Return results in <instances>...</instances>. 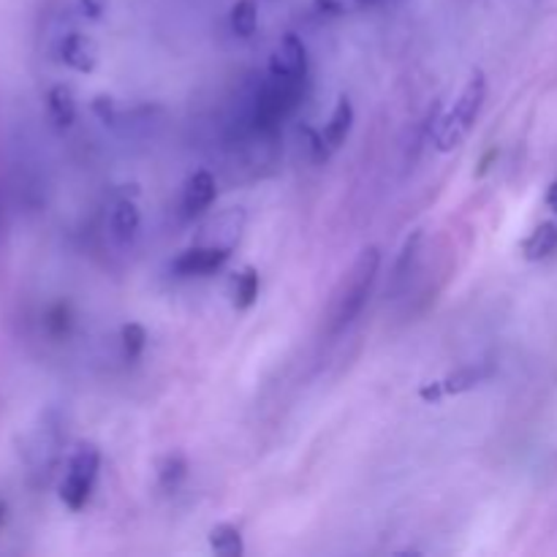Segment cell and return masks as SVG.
<instances>
[{
  "mask_svg": "<svg viewBox=\"0 0 557 557\" xmlns=\"http://www.w3.org/2000/svg\"><path fill=\"white\" fill-rule=\"evenodd\" d=\"M109 226H112V234L117 243L131 245L139 234L141 226V215H139V207H136L134 199L123 196L112 205V215H109Z\"/></svg>",
  "mask_w": 557,
  "mask_h": 557,
  "instance_id": "11",
  "label": "cell"
},
{
  "mask_svg": "<svg viewBox=\"0 0 557 557\" xmlns=\"http://www.w3.org/2000/svg\"><path fill=\"white\" fill-rule=\"evenodd\" d=\"M120 346H123V357L128 359V362H136V359H139L147 348L145 326L136 324V321L125 324L123 330H120Z\"/></svg>",
  "mask_w": 557,
  "mask_h": 557,
  "instance_id": "18",
  "label": "cell"
},
{
  "mask_svg": "<svg viewBox=\"0 0 557 557\" xmlns=\"http://www.w3.org/2000/svg\"><path fill=\"white\" fill-rule=\"evenodd\" d=\"M74 3L76 11H79L82 16H87V20H101L109 9V0H74Z\"/></svg>",
  "mask_w": 557,
  "mask_h": 557,
  "instance_id": "23",
  "label": "cell"
},
{
  "mask_svg": "<svg viewBox=\"0 0 557 557\" xmlns=\"http://www.w3.org/2000/svg\"><path fill=\"white\" fill-rule=\"evenodd\" d=\"M210 547L212 553L221 557H239L245 553L243 533L232 522H221V525H215L210 531Z\"/></svg>",
  "mask_w": 557,
  "mask_h": 557,
  "instance_id": "15",
  "label": "cell"
},
{
  "mask_svg": "<svg viewBox=\"0 0 557 557\" xmlns=\"http://www.w3.org/2000/svg\"><path fill=\"white\" fill-rule=\"evenodd\" d=\"M305 98V82L297 79H277L270 76L264 85L259 87L250 107V123L253 131L261 136H272L286 117L297 112V107Z\"/></svg>",
  "mask_w": 557,
  "mask_h": 557,
  "instance_id": "3",
  "label": "cell"
},
{
  "mask_svg": "<svg viewBox=\"0 0 557 557\" xmlns=\"http://www.w3.org/2000/svg\"><path fill=\"white\" fill-rule=\"evenodd\" d=\"M98 471H101V451L92 444H79L65 462L60 479V500L69 511H82L96 490Z\"/></svg>",
  "mask_w": 557,
  "mask_h": 557,
  "instance_id": "4",
  "label": "cell"
},
{
  "mask_svg": "<svg viewBox=\"0 0 557 557\" xmlns=\"http://www.w3.org/2000/svg\"><path fill=\"white\" fill-rule=\"evenodd\" d=\"M215 199H218L215 177H212L207 169L194 172L183 188V201H180V205H183V215L185 218L201 215V212H207L212 205H215Z\"/></svg>",
  "mask_w": 557,
  "mask_h": 557,
  "instance_id": "9",
  "label": "cell"
},
{
  "mask_svg": "<svg viewBox=\"0 0 557 557\" xmlns=\"http://www.w3.org/2000/svg\"><path fill=\"white\" fill-rule=\"evenodd\" d=\"M484 98H487V79H484L482 71H473V76L468 79V85L462 87L460 98L455 101V107L438 120V128H435V147L441 152H451L466 141V136L471 134L473 125H476L479 112L484 107Z\"/></svg>",
  "mask_w": 557,
  "mask_h": 557,
  "instance_id": "2",
  "label": "cell"
},
{
  "mask_svg": "<svg viewBox=\"0 0 557 557\" xmlns=\"http://www.w3.org/2000/svg\"><path fill=\"white\" fill-rule=\"evenodd\" d=\"M228 256H232V248H228V245H196V248L183 250V253L174 259L172 270L174 275L180 277H205L221 270L228 261Z\"/></svg>",
  "mask_w": 557,
  "mask_h": 557,
  "instance_id": "7",
  "label": "cell"
},
{
  "mask_svg": "<svg viewBox=\"0 0 557 557\" xmlns=\"http://www.w3.org/2000/svg\"><path fill=\"white\" fill-rule=\"evenodd\" d=\"M557 250V223L547 221L542 223V226L533 228L531 234H528V239L522 243V256H525L528 261H542V259H549Z\"/></svg>",
  "mask_w": 557,
  "mask_h": 557,
  "instance_id": "14",
  "label": "cell"
},
{
  "mask_svg": "<svg viewBox=\"0 0 557 557\" xmlns=\"http://www.w3.org/2000/svg\"><path fill=\"white\" fill-rule=\"evenodd\" d=\"M185 476H188V462L180 455H166L158 462V482L163 490H177Z\"/></svg>",
  "mask_w": 557,
  "mask_h": 557,
  "instance_id": "19",
  "label": "cell"
},
{
  "mask_svg": "<svg viewBox=\"0 0 557 557\" xmlns=\"http://www.w3.org/2000/svg\"><path fill=\"white\" fill-rule=\"evenodd\" d=\"M375 3L379 0H313V9L319 16H346L370 9Z\"/></svg>",
  "mask_w": 557,
  "mask_h": 557,
  "instance_id": "20",
  "label": "cell"
},
{
  "mask_svg": "<svg viewBox=\"0 0 557 557\" xmlns=\"http://www.w3.org/2000/svg\"><path fill=\"white\" fill-rule=\"evenodd\" d=\"M422 243V232H413V237H408V243L403 245V253L395 264V277H392V286H400L408 275H411V264L417 259V248Z\"/></svg>",
  "mask_w": 557,
  "mask_h": 557,
  "instance_id": "21",
  "label": "cell"
},
{
  "mask_svg": "<svg viewBox=\"0 0 557 557\" xmlns=\"http://www.w3.org/2000/svg\"><path fill=\"white\" fill-rule=\"evenodd\" d=\"M228 22H232L234 36L253 38L259 30V3L256 0H237L228 11Z\"/></svg>",
  "mask_w": 557,
  "mask_h": 557,
  "instance_id": "16",
  "label": "cell"
},
{
  "mask_svg": "<svg viewBox=\"0 0 557 557\" xmlns=\"http://www.w3.org/2000/svg\"><path fill=\"white\" fill-rule=\"evenodd\" d=\"M547 205H549V210H553L557 215V180L553 185H549V190H547Z\"/></svg>",
  "mask_w": 557,
  "mask_h": 557,
  "instance_id": "24",
  "label": "cell"
},
{
  "mask_svg": "<svg viewBox=\"0 0 557 557\" xmlns=\"http://www.w3.org/2000/svg\"><path fill=\"white\" fill-rule=\"evenodd\" d=\"M351 125H354V107L346 96L337 98L335 109H332L330 120H326L324 131H321V139H324L326 150L335 152L346 145L348 134H351Z\"/></svg>",
  "mask_w": 557,
  "mask_h": 557,
  "instance_id": "10",
  "label": "cell"
},
{
  "mask_svg": "<svg viewBox=\"0 0 557 557\" xmlns=\"http://www.w3.org/2000/svg\"><path fill=\"white\" fill-rule=\"evenodd\" d=\"M47 114L60 131L71 128L76 120V96L69 85H54L47 92Z\"/></svg>",
  "mask_w": 557,
  "mask_h": 557,
  "instance_id": "13",
  "label": "cell"
},
{
  "mask_svg": "<svg viewBox=\"0 0 557 557\" xmlns=\"http://www.w3.org/2000/svg\"><path fill=\"white\" fill-rule=\"evenodd\" d=\"M58 54L63 65H69L76 74H92L98 65V47L90 36L79 30H71L60 38Z\"/></svg>",
  "mask_w": 557,
  "mask_h": 557,
  "instance_id": "8",
  "label": "cell"
},
{
  "mask_svg": "<svg viewBox=\"0 0 557 557\" xmlns=\"http://www.w3.org/2000/svg\"><path fill=\"white\" fill-rule=\"evenodd\" d=\"M259 299V272L253 267H245L243 272L234 275V308L248 310Z\"/></svg>",
  "mask_w": 557,
  "mask_h": 557,
  "instance_id": "17",
  "label": "cell"
},
{
  "mask_svg": "<svg viewBox=\"0 0 557 557\" xmlns=\"http://www.w3.org/2000/svg\"><path fill=\"white\" fill-rule=\"evenodd\" d=\"M5 515H9V509H5V504H3V500H0V525H3Z\"/></svg>",
  "mask_w": 557,
  "mask_h": 557,
  "instance_id": "25",
  "label": "cell"
},
{
  "mask_svg": "<svg viewBox=\"0 0 557 557\" xmlns=\"http://www.w3.org/2000/svg\"><path fill=\"white\" fill-rule=\"evenodd\" d=\"M495 370L490 368L487 362H476V364H466V368H457L455 373L446 375L444 381H438L441 384V395H466V392L476 389L479 384H484V381L493 375Z\"/></svg>",
  "mask_w": 557,
  "mask_h": 557,
  "instance_id": "12",
  "label": "cell"
},
{
  "mask_svg": "<svg viewBox=\"0 0 557 557\" xmlns=\"http://www.w3.org/2000/svg\"><path fill=\"white\" fill-rule=\"evenodd\" d=\"M270 76L297 82L308 79V47L302 44V38L286 33L277 41V47L270 54Z\"/></svg>",
  "mask_w": 557,
  "mask_h": 557,
  "instance_id": "6",
  "label": "cell"
},
{
  "mask_svg": "<svg viewBox=\"0 0 557 557\" xmlns=\"http://www.w3.org/2000/svg\"><path fill=\"white\" fill-rule=\"evenodd\" d=\"M92 112H96V117L101 120V123L107 125L117 123V107H114V101L109 96H96V101H92Z\"/></svg>",
  "mask_w": 557,
  "mask_h": 557,
  "instance_id": "22",
  "label": "cell"
},
{
  "mask_svg": "<svg viewBox=\"0 0 557 557\" xmlns=\"http://www.w3.org/2000/svg\"><path fill=\"white\" fill-rule=\"evenodd\" d=\"M60 446H63V428H60L58 419L49 413V417L41 419L36 430L30 435V444H27L25 457L27 468H30L33 476H49L52 468L58 466Z\"/></svg>",
  "mask_w": 557,
  "mask_h": 557,
  "instance_id": "5",
  "label": "cell"
},
{
  "mask_svg": "<svg viewBox=\"0 0 557 557\" xmlns=\"http://www.w3.org/2000/svg\"><path fill=\"white\" fill-rule=\"evenodd\" d=\"M379 267L381 253L375 245H370V248H364L362 253L357 256L351 270L343 275V281L337 283L335 288V297H332L330 319H326L330 335H341V332H346L348 326L359 319V313H362L364 305H368L370 292H373Z\"/></svg>",
  "mask_w": 557,
  "mask_h": 557,
  "instance_id": "1",
  "label": "cell"
}]
</instances>
